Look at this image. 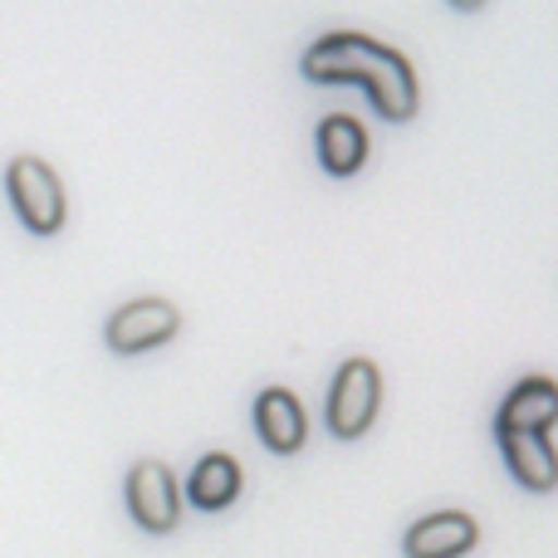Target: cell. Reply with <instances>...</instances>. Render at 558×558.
<instances>
[{"mask_svg": "<svg viewBox=\"0 0 558 558\" xmlns=\"http://www.w3.org/2000/svg\"><path fill=\"white\" fill-rule=\"evenodd\" d=\"M304 78L308 84H357L367 88L373 108L387 118V123H407L416 118V74L397 49L377 45L367 35H353V29H338V35H324L304 49Z\"/></svg>", "mask_w": 558, "mask_h": 558, "instance_id": "1", "label": "cell"}, {"mask_svg": "<svg viewBox=\"0 0 558 558\" xmlns=\"http://www.w3.org/2000/svg\"><path fill=\"white\" fill-rule=\"evenodd\" d=\"M377 402H383V373L367 357H348L328 387V432L338 441H357L373 426Z\"/></svg>", "mask_w": 558, "mask_h": 558, "instance_id": "2", "label": "cell"}, {"mask_svg": "<svg viewBox=\"0 0 558 558\" xmlns=\"http://www.w3.org/2000/svg\"><path fill=\"white\" fill-rule=\"evenodd\" d=\"M5 192H10V202H15L20 221L35 235H54L59 226H64V186L49 172V162H39V157H15L5 172Z\"/></svg>", "mask_w": 558, "mask_h": 558, "instance_id": "3", "label": "cell"}, {"mask_svg": "<svg viewBox=\"0 0 558 558\" xmlns=\"http://www.w3.org/2000/svg\"><path fill=\"white\" fill-rule=\"evenodd\" d=\"M177 328H182V314H177L167 299H133V304H123L108 318L104 338L113 353L133 357V353H147V348L167 343V338H177Z\"/></svg>", "mask_w": 558, "mask_h": 558, "instance_id": "4", "label": "cell"}, {"mask_svg": "<svg viewBox=\"0 0 558 558\" xmlns=\"http://www.w3.org/2000/svg\"><path fill=\"white\" fill-rule=\"evenodd\" d=\"M128 510H133L137 530L147 534H172L182 520V500H177V481L162 461H137L128 471Z\"/></svg>", "mask_w": 558, "mask_h": 558, "instance_id": "5", "label": "cell"}, {"mask_svg": "<svg viewBox=\"0 0 558 558\" xmlns=\"http://www.w3.org/2000/svg\"><path fill=\"white\" fill-rule=\"evenodd\" d=\"M475 539H481V530H475L471 514L441 510V514L416 520L412 530H407L402 549H407V558H461L475 549Z\"/></svg>", "mask_w": 558, "mask_h": 558, "instance_id": "6", "label": "cell"}, {"mask_svg": "<svg viewBox=\"0 0 558 558\" xmlns=\"http://www.w3.org/2000/svg\"><path fill=\"white\" fill-rule=\"evenodd\" d=\"M505 451V465L510 475L534 495H549L558 490V451L549 446V436H534V432H495Z\"/></svg>", "mask_w": 558, "mask_h": 558, "instance_id": "7", "label": "cell"}, {"mask_svg": "<svg viewBox=\"0 0 558 558\" xmlns=\"http://www.w3.org/2000/svg\"><path fill=\"white\" fill-rule=\"evenodd\" d=\"M554 422H558V383H554V377H524V383L500 402L495 432H534V436H549Z\"/></svg>", "mask_w": 558, "mask_h": 558, "instance_id": "8", "label": "cell"}, {"mask_svg": "<svg viewBox=\"0 0 558 558\" xmlns=\"http://www.w3.org/2000/svg\"><path fill=\"white\" fill-rule=\"evenodd\" d=\"M255 432H260V441L270 446L275 456H294L308 432L299 397L284 392V387H265V392L255 397Z\"/></svg>", "mask_w": 558, "mask_h": 558, "instance_id": "9", "label": "cell"}, {"mask_svg": "<svg viewBox=\"0 0 558 558\" xmlns=\"http://www.w3.org/2000/svg\"><path fill=\"white\" fill-rule=\"evenodd\" d=\"M318 162H324V172H333V177L363 172V162H367L363 123H357V118H348V113L324 118V123H318Z\"/></svg>", "mask_w": 558, "mask_h": 558, "instance_id": "10", "label": "cell"}, {"mask_svg": "<svg viewBox=\"0 0 558 558\" xmlns=\"http://www.w3.org/2000/svg\"><path fill=\"white\" fill-rule=\"evenodd\" d=\"M186 495H192V505H202V510H226V505L241 495V465L226 451L202 456L192 481H186Z\"/></svg>", "mask_w": 558, "mask_h": 558, "instance_id": "11", "label": "cell"}]
</instances>
